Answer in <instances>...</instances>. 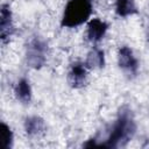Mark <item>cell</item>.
Masks as SVG:
<instances>
[{
	"mask_svg": "<svg viewBox=\"0 0 149 149\" xmlns=\"http://www.w3.org/2000/svg\"><path fill=\"white\" fill-rule=\"evenodd\" d=\"M135 129H136V127H135V123H134L129 112L123 111L122 113H120L118 120L115 121L106 142L100 143L98 147L116 148L120 144L123 146L133 137V135L135 133Z\"/></svg>",
	"mask_w": 149,
	"mask_h": 149,
	"instance_id": "1",
	"label": "cell"
},
{
	"mask_svg": "<svg viewBox=\"0 0 149 149\" xmlns=\"http://www.w3.org/2000/svg\"><path fill=\"white\" fill-rule=\"evenodd\" d=\"M92 13V0H70L65 7L62 26L68 28L77 27L90 17Z\"/></svg>",
	"mask_w": 149,
	"mask_h": 149,
	"instance_id": "2",
	"label": "cell"
},
{
	"mask_svg": "<svg viewBox=\"0 0 149 149\" xmlns=\"http://www.w3.org/2000/svg\"><path fill=\"white\" fill-rule=\"evenodd\" d=\"M47 59V44L35 37L27 47V63L34 69H40Z\"/></svg>",
	"mask_w": 149,
	"mask_h": 149,
	"instance_id": "3",
	"label": "cell"
},
{
	"mask_svg": "<svg viewBox=\"0 0 149 149\" xmlns=\"http://www.w3.org/2000/svg\"><path fill=\"white\" fill-rule=\"evenodd\" d=\"M119 65L128 74L135 76L139 70V63L133 51L128 47H121L119 50Z\"/></svg>",
	"mask_w": 149,
	"mask_h": 149,
	"instance_id": "4",
	"label": "cell"
},
{
	"mask_svg": "<svg viewBox=\"0 0 149 149\" xmlns=\"http://www.w3.org/2000/svg\"><path fill=\"white\" fill-rule=\"evenodd\" d=\"M14 31L13 21H12V12L8 5L1 6V19H0V37L2 43H6Z\"/></svg>",
	"mask_w": 149,
	"mask_h": 149,
	"instance_id": "5",
	"label": "cell"
},
{
	"mask_svg": "<svg viewBox=\"0 0 149 149\" xmlns=\"http://www.w3.org/2000/svg\"><path fill=\"white\" fill-rule=\"evenodd\" d=\"M86 64L76 62L71 65L69 71V83L72 87H81L86 81Z\"/></svg>",
	"mask_w": 149,
	"mask_h": 149,
	"instance_id": "6",
	"label": "cell"
},
{
	"mask_svg": "<svg viewBox=\"0 0 149 149\" xmlns=\"http://www.w3.org/2000/svg\"><path fill=\"white\" fill-rule=\"evenodd\" d=\"M107 23L100 19H92L87 24V37L91 42H99L107 31Z\"/></svg>",
	"mask_w": 149,
	"mask_h": 149,
	"instance_id": "7",
	"label": "cell"
},
{
	"mask_svg": "<svg viewBox=\"0 0 149 149\" xmlns=\"http://www.w3.org/2000/svg\"><path fill=\"white\" fill-rule=\"evenodd\" d=\"M24 129L28 135L35 136V135H40L44 132L45 125H44V121L40 116H30V118L26 119V121H24Z\"/></svg>",
	"mask_w": 149,
	"mask_h": 149,
	"instance_id": "8",
	"label": "cell"
},
{
	"mask_svg": "<svg viewBox=\"0 0 149 149\" xmlns=\"http://www.w3.org/2000/svg\"><path fill=\"white\" fill-rule=\"evenodd\" d=\"M115 12L119 16L126 17L137 13V8L135 6L134 0H116Z\"/></svg>",
	"mask_w": 149,
	"mask_h": 149,
	"instance_id": "9",
	"label": "cell"
},
{
	"mask_svg": "<svg viewBox=\"0 0 149 149\" xmlns=\"http://www.w3.org/2000/svg\"><path fill=\"white\" fill-rule=\"evenodd\" d=\"M15 95L22 102H29L31 99V88L27 79L22 78L15 86Z\"/></svg>",
	"mask_w": 149,
	"mask_h": 149,
	"instance_id": "10",
	"label": "cell"
},
{
	"mask_svg": "<svg viewBox=\"0 0 149 149\" xmlns=\"http://www.w3.org/2000/svg\"><path fill=\"white\" fill-rule=\"evenodd\" d=\"M104 63H105L104 51L98 48H93L87 55V59L85 64L87 68H101L104 66Z\"/></svg>",
	"mask_w": 149,
	"mask_h": 149,
	"instance_id": "11",
	"label": "cell"
},
{
	"mask_svg": "<svg viewBox=\"0 0 149 149\" xmlns=\"http://www.w3.org/2000/svg\"><path fill=\"white\" fill-rule=\"evenodd\" d=\"M1 133H2V139H3V148L9 149L13 143V133L5 122H1Z\"/></svg>",
	"mask_w": 149,
	"mask_h": 149,
	"instance_id": "12",
	"label": "cell"
}]
</instances>
